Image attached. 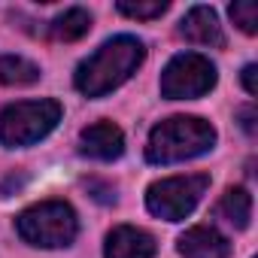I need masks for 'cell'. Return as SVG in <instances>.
Segmentation results:
<instances>
[{
	"label": "cell",
	"mask_w": 258,
	"mask_h": 258,
	"mask_svg": "<svg viewBox=\"0 0 258 258\" xmlns=\"http://www.w3.org/2000/svg\"><path fill=\"white\" fill-rule=\"evenodd\" d=\"M216 146V127L198 115H170L152 127L146 143L149 164H179Z\"/></svg>",
	"instance_id": "7a4b0ae2"
},
{
	"label": "cell",
	"mask_w": 258,
	"mask_h": 258,
	"mask_svg": "<svg viewBox=\"0 0 258 258\" xmlns=\"http://www.w3.org/2000/svg\"><path fill=\"white\" fill-rule=\"evenodd\" d=\"M143 61H146L143 40H137L131 34L112 37V40H106L94 55H88L76 67L73 85L85 97H103V94L115 91L118 85H124L127 79L140 70Z\"/></svg>",
	"instance_id": "6da1fadb"
},
{
	"label": "cell",
	"mask_w": 258,
	"mask_h": 258,
	"mask_svg": "<svg viewBox=\"0 0 258 258\" xmlns=\"http://www.w3.org/2000/svg\"><path fill=\"white\" fill-rule=\"evenodd\" d=\"M216 64L198 52H182L170 58V64L161 73V94L170 100H191L204 97L207 91L216 88Z\"/></svg>",
	"instance_id": "8992f818"
},
{
	"label": "cell",
	"mask_w": 258,
	"mask_h": 258,
	"mask_svg": "<svg viewBox=\"0 0 258 258\" xmlns=\"http://www.w3.org/2000/svg\"><path fill=\"white\" fill-rule=\"evenodd\" d=\"M61 121L58 100H22L0 112V146L22 149L49 137Z\"/></svg>",
	"instance_id": "277c9868"
},
{
	"label": "cell",
	"mask_w": 258,
	"mask_h": 258,
	"mask_svg": "<svg viewBox=\"0 0 258 258\" xmlns=\"http://www.w3.org/2000/svg\"><path fill=\"white\" fill-rule=\"evenodd\" d=\"M231 19L243 34H255L258 31V4H252V0H237L231 7Z\"/></svg>",
	"instance_id": "9a60e30c"
},
{
	"label": "cell",
	"mask_w": 258,
	"mask_h": 258,
	"mask_svg": "<svg viewBox=\"0 0 258 258\" xmlns=\"http://www.w3.org/2000/svg\"><path fill=\"white\" fill-rule=\"evenodd\" d=\"M16 231L25 243L40 249H61L70 246L79 234V219L70 204L64 201H43L28 207L16 219Z\"/></svg>",
	"instance_id": "3957f363"
},
{
	"label": "cell",
	"mask_w": 258,
	"mask_h": 258,
	"mask_svg": "<svg viewBox=\"0 0 258 258\" xmlns=\"http://www.w3.org/2000/svg\"><path fill=\"white\" fill-rule=\"evenodd\" d=\"M88 31H91V13L82 10V7L64 10V13L55 16L52 25H49V37H52L55 43H76V40H82Z\"/></svg>",
	"instance_id": "8fae6325"
},
{
	"label": "cell",
	"mask_w": 258,
	"mask_h": 258,
	"mask_svg": "<svg viewBox=\"0 0 258 258\" xmlns=\"http://www.w3.org/2000/svg\"><path fill=\"white\" fill-rule=\"evenodd\" d=\"M40 79V67L22 55H4L0 58V82L4 85H34Z\"/></svg>",
	"instance_id": "4fadbf2b"
},
{
	"label": "cell",
	"mask_w": 258,
	"mask_h": 258,
	"mask_svg": "<svg viewBox=\"0 0 258 258\" xmlns=\"http://www.w3.org/2000/svg\"><path fill=\"white\" fill-rule=\"evenodd\" d=\"M207 185H210L207 173H188V176L158 179L146 191V207H149L152 216H158L164 222H182L185 216L195 213V207L201 204Z\"/></svg>",
	"instance_id": "5b68a950"
},
{
	"label": "cell",
	"mask_w": 258,
	"mask_h": 258,
	"mask_svg": "<svg viewBox=\"0 0 258 258\" xmlns=\"http://www.w3.org/2000/svg\"><path fill=\"white\" fill-rule=\"evenodd\" d=\"M179 37H185L188 43H198V46H216V49L225 46L219 16L210 7H191L185 13V19L179 22Z\"/></svg>",
	"instance_id": "30bf717a"
},
{
	"label": "cell",
	"mask_w": 258,
	"mask_h": 258,
	"mask_svg": "<svg viewBox=\"0 0 258 258\" xmlns=\"http://www.w3.org/2000/svg\"><path fill=\"white\" fill-rule=\"evenodd\" d=\"M216 213H219L228 225L246 228L249 219H252V195H249L243 185H231V188H225V195H222Z\"/></svg>",
	"instance_id": "7c38bea8"
},
{
	"label": "cell",
	"mask_w": 258,
	"mask_h": 258,
	"mask_svg": "<svg viewBox=\"0 0 258 258\" xmlns=\"http://www.w3.org/2000/svg\"><path fill=\"white\" fill-rule=\"evenodd\" d=\"M243 127L249 134H255V124H252V109H243Z\"/></svg>",
	"instance_id": "e0dca14e"
},
{
	"label": "cell",
	"mask_w": 258,
	"mask_h": 258,
	"mask_svg": "<svg viewBox=\"0 0 258 258\" xmlns=\"http://www.w3.org/2000/svg\"><path fill=\"white\" fill-rule=\"evenodd\" d=\"M79 152L94 161H115L124 152V134L112 121H94L79 134Z\"/></svg>",
	"instance_id": "52a82bcc"
},
{
	"label": "cell",
	"mask_w": 258,
	"mask_h": 258,
	"mask_svg": "<svg viewBox=\"0 0 258 258\" xmlns=\"http://www.w3.org/2000/svg\"><path fill=\"white\" fill-rule=\"evenodd\" d=\"M255 73H258V67H255V64H246V67H243V88H246L249 94H258V82H255Z\"/></svg>",
	"instance_id": "2e32d148"
},
{
	"label": "cell",
	"mask_w": 258,
	"mask_h": 258,
	"mask_svg": "<svg viewBox=\"0 0 258 258\" xmlns=\"http://www.w3.org/2000/svg\"><path fill=\"white\" fill-rule=\"evenodd\" d=\"M155 237L134 225H118L106 234L103 258H152L155 255Z\"/></svg>",
	"instance_id": "ba28073f"
},
{
	"label": "cell",
	"mask_w": 258,
	"mask_h": 258,
	"mask_svg": "<svg viewBox=\"0 0 258 258\" xmlns=\"http://www.w3.org/2000/svg\"><path fill=\"white\" fill-rule=\"evenodd\" d=\"M167 0H146V4H131V0H121V4H115V10L121 13V16H127V19H143V22H149V19H158V16H164L167 13Z\"/></svg>",
	"instance_id": "5bb4252c"
},
{
	"label": "cell",
	"mask_w": 258,
	"mask_h": 258,
	"mask_svg": "<svg viewBox=\"0 0 258 258\" xmlns=\"http://www.w3.org/2000/svg\"><path fill=\"white\" fill-rule=\"evenodd\" d=\"M179 255L182 258H231V240L210 225H195L179 237Z\"/></svg>",
	"instance_id": "9c48e42d"
}]
</instances>
